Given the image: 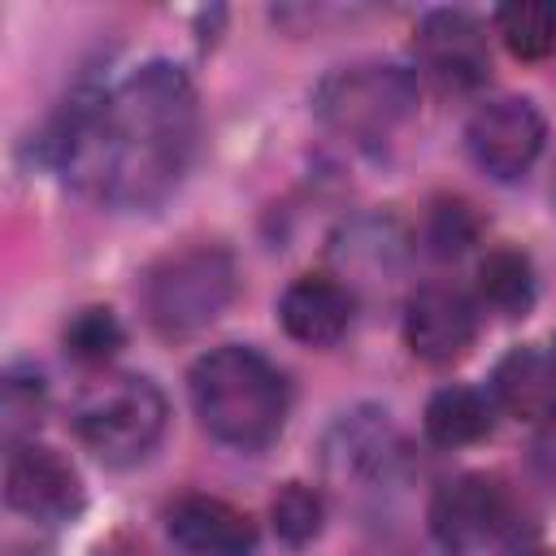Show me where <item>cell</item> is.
I'll return each instance as SVG.
<instances>
[{"mask_svg":"<svg viewBox=\"0 0 556 556\" xmlns=\"http://www.w3.org/2000/svg\"><path fill=\"white\" fill-rule=\"evenodd\" d=\"M478 339V308L452 282H426L404 304V343L430 365L460 361Z\"/></svg>","mask_w":556,"mask_h":556,"instance_id":"9","label":"cell"},{"mask_svg":"<svg viewBox=\"0 0 556 556\" xmlns=\"http://www.w3.org/2000/svg\"><path fill=\"white\" fill-rule=\"evenodd\" d=\"M235 287L239 274L230 252L213 243H195L152 265L143 282V313L165 339H182L217 321L235 300Z\"/></svg>","mask_w":556,"mask_h":556,"instance_id":"5","label":"cell"},{"mask_svg":"<svg viewBox=\"0 0 556 556\" xmlns=\"http://www.w3.org/2000/svg\"><path fill=\"white\" fill-rule=\"evenodd\" d=\"M200 426L239 452H256L278 439L287 421V382L256 348L222 343L191 365L187 378Z\"/></svg>","mask_w":556,"mask_h":556,"instance_id":"2","label":"cell"},{"mask_svg":"<svg viewBox=\"0 0 556 556\" xmlns=\"http://www.w3.org/2000/svg\"><path fill=\"white\" fill-rule=\"evenodd\" d=\"M413 52L421 74L443 91H469L491 70L486 30L465 9H430L413 30Z\"/></svg>","mask_w":556,"mask_h":556,"instance_id":"7","label":"cell"},{"mask_svg":"<svg viewBox=\"0 0 556 556\" xmlns=\"http://www.w3.org/2000/svg\"><path fill=\"white\" fill-rule=\"evenodd\" d=\"M508 521V491L491 473H460L430 500V534L447 552H473Z\"/></svg>","mask_w":556,"mask_h":556,"instance_id":"10","label":"cell"},{"mask_svg":"<svg viewBox=\"0 0 556 556\" xmlns=\"http://www.w3.org/2000/svg\"><path fill=\"white\" fill-rule=\"evenodd\" d=\"M521 556H543V552H521Z\"/></svg>","mask_w":556,"mask_h":556,"instance_id":"21","label":"cell"},{"mask_svg":"<svg viewBox=\"0 0 556 556\" xmlns=\"http://www.w3.org/2000/svg\"><path fill=\"white\" fill-rule=\"evenodd\" d=\"M421 426H426V439L430 443H439V447H465V443H478L491 430V404L473 387H443V391H434L426 400Z\"/></svg>","mask_w":556,"mask_h":556,"instance_id":"14","label":"cell"},{"mask_svg":"<svg viewBox=\"0 0 556 556\" xmlns=\"http://www.w3.org/2000/svg\"><path fill=\"white\" fill-rule=\"evenodd\" d=\"M122 339H126V330L113 317V308H83L65 326V356H74L78 365H109L117 356Z\"/></svg>","mask_w":556,"mask_h":556,"instance_id":"17","label":"cell"},{"mask_svg":"<svg viewBox=\"0 0 556 556\" xmlns=\"http://www.w3.org/2000/svg\"><path fill=\"white\" fill-rule=\"evenodd\" d=\"M195 130L200 104L187 70L156 56L113 87L74 91L52 126V161L74 191L143 213L182 182Z\"/></svg>","mask_w":556,"mask_h":556,"instance_id":"1","label":"cell"},{"mask_svg":"<svg viewBox=\"0 0 556 556\" xmlns=\"http://www.w3.org/2000/svg\"><path fill=\"white\" fill-rule=\"evenodd\" d=\"M478 291L495 313L521 317L534 304V265H530V256L517 252V248H491L478 261Z\"/></svg>","mask_w":556,"mask_h":556,"instance_id":"15","label":"cell"},{"mask_svg":"<svg viewBox=\"0 0 556 556\" xmlns=\"http://www.w3.org/2000/svg\"><path fill=\"white\" fill-rule=\"evenodd\" d=\"M169 404L161 387L143 374H104L87 382L74 400L78 439L109 465H130L156 447L165 434Z\"/></svg>","mask_w":556,"mask_h":556,"instance_id":"4","label":"cell"},{"mask_svg":"<svg viewBox=\"0 0 556 556\" xmlns=\"http://www.w3.org/2000/svg\"><path fill=\"white\" fill-rule=\"evenodd\" d=\"M352 313H356V300H352L348 282H339L330 274H300L278 300L282 330L304 348L339 343L352 326Z\"/></svg>","mask_w":556,"mask_h":556,"instance_id":"12","label":"cell"},{"mask_svg":"<svg viewBox=\"0 0 556 556\" xmlns=\"http://www.w3.org/2000/svg\"><path fill=\"white\" fill-rule=\"evenodd\" d=\"M321 517H326L321 495H317L313 486H304V482H287V486L274 495V504H269L274 534H278L282 543H291V547L313 543V539L321 534Z\"/></svg>","mask_w":556,"mask_h":556,"instance_id":"18","label":"cell"},{"mask_svg":"<svg viewBox=\"0 0 556 556\" xmlns=\"http://www.w3.org/2000/svg\"><path fill=\"white\" fill-rule=\"evenodd\" d=\"M4 500L30 521H70L83 513V478L56 452L39 443H17L4 460Z\"/></svg>","mask_w":556,"mask_h":556,"instance_id":"8","label":"cell"},{"mask_svg":"<svg viewBox=\"0 0 556 556\" xmlns=\"http://www.w3.org/2000/svg\"><path fill=\"white\" fill-rule=\"evenodd\" d=\"M495 404L526 426H556V352L513 348L491 369Z\"/></svg>","mask_w":556,"mask_h":556,"instance_id":"13","label":"cell"},{"mask_svg":"<svg viewBox=\"0 0 556 556\" xmlns=\"http://www.w3.org/2000/svg\"><path fill=\"white\" fill-rule=\"evenodd\" d=\"M478 235V222L465 200H434L426 217V243L434 256H460Z\"/></svg>","mask_w":556,"mask_h":556,"instance_id":"19","label":"cell"},{"mask_svg":"<svg viewBox=\"0 0 556 556\" xmlns=\"http://www.w3.org/2000/svg\"><path fill=\"white\" fill-rule=\"evenodd\" d=\"M165 530L187 556H256V526L217 495H178Z\"/></svg>","mask_w":556,"mask_h":556,"instance_id":"11","label":"cell"},{"mask_svg":"<svg viewBox=\"0 0 556 556\" xmlns=\"http://www.w3.org/2000/svg\"><path fill=\"white\" fill-rule=\"evenodd\" d=\"M417 74L391 61H356L330 70L313 87V113L343 139L378 143L417 113Z\"/></svg>","mask_w":556,"mask_h":556,"instance_id":"3","label":"cell"},{"mask_svg":"<svg viewBox=\"0 0 556 556\" xmlns=\"http://www.w3.org/2000/svg\"><path fill=\"white\" fill-rule=\"evenodd\" d=\"M547 143V122L526 96H495L473 109L465 126V148L473 165L500 182L521 178Z\"/></svg>","mask_w":556,"mask_h":556,"instance_id":"6","label":"cell"},{"mask_svg":"<svg viewBox=\"0 0 556 556\" xmlns=\"http://www.w3.org/2000/svg\"><path fill=\"white\" fill-rule=\"evenodd\" d=\"M495 30L517 61H539L556 48V0H513L495 9Z\"/></svg>","mask_w":556,"mask_h":556,"instance_id":"16","label":"cell"},{"mask_svg":"<svg viewBox=\"0 0 556 556\" xmlns=\"http://www.w3.org/2000/svg\"><path fill=\"white\" fill-rule=\"evenodd\" d=\"M39 413H43V382H39V374H30V378L9 374V382H4V417H9L4 426H9V439H17L22 426H35Z\"/></svg>","mask_w":556,"mask_h":556,"instance_id":"20","label":"cell"}]
</instances>
